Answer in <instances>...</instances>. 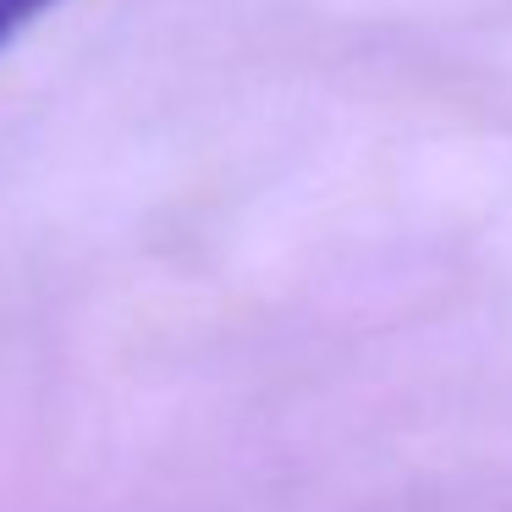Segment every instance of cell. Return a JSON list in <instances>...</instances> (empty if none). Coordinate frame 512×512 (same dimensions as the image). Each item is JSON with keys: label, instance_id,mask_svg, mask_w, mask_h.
<instances>
[{"label": "cell", "instance_id": "cell-1", "mask_svg": "<svg viewBox=\"0 0 512 512\" xmlns=\"http://www.w3.org/2000/svg\"><path fill=\"white\" fill-rule=\"evenodd\" d=\"M50 6H56V0H0V50L12 45L39 12H50Z\"/></svg>", "mask_w": 512, "mask_h": 512}]
</instances>
